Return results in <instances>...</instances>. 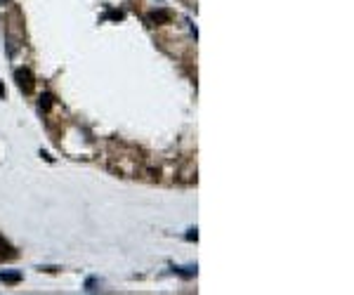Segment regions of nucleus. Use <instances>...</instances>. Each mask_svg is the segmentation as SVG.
Segmentation results:
<instances>
[{"mask_svg":"<svg viewBox=\"0 0 354 295\" xmlns=\"http://www.w3.org/2000/svg\"><path fill=\"white\" fill-rule=\"evenodd\" d=\"M14 78H17V85L22 87L24 92H33V85H36V81H33V74L29 71V69H19V71L14 74Z\"/></svg>","mask_w":354,"mask_h":295,"instance_id":"nucleus-1","label":"nucleus"},{"mask_svg":"<svg viewBox=\"0 0 354 295\" xmlns=\"http://www.w3.org/2000/svg\"><path fill=\"white\" fill-rule=\"evenodd\" d=\"M172 19V14L168 10H154L149 12V21L154 24V26H161V24H168V21Z\"/></svg>","mask_w":354,"mask_h":295,"instance_id":"nucleus-2","label":"nucleus"},{"mask_svg":"<svg viewBox=\"0 0 354 295\" xmlns=\"http://www.w3.org/2000/svg\"><path fill=\"white\" fill-rule=\"evenodd\" d=\"M0 281H2V284H19V281H22V274H19V272H0Z\"/></svg>","mask_w":354,"mask_h":295,"instance_id":"nucleus-3","label":"nucleus"},{"mask_svg":"<svg viewBox=\"0 0 354 295\" xmlns=\"http://www.w3.org/2000/svg\"><path fill=\"white\" fill-rule=\"evenodd\" d=\"M14 255V251H12V246L2 236H0V257H12Z\"/></svg>","mask_w":354,"mask_h":295,"instance_id":"nucleus-4","label":"nucleus"},{"mask_svg":"<svg viewBox=\"0 0 354 295\" xmlns=\"http://www.w3.org/2000/svg\"><path fill=\"white\" fill-rule=\"evenodd\" d=\"M50 106H52V95H47V92H45V95L40 97V109H43V111H47Z\"/></svg>","mask_w":354,"mask_h":295,"instance_id":"nucleus-5","label":"nucleus"},{"mask_svg":"<svg viewBox=\"0 0 354 295\" xmlns=\"http://www.w3.org/2000/svg\"><path fill=\"white\" fill-rule=\"evenodd\" d=\"M109 19H123V12H109Z\"/></svg>","mask_w":354,"mask_h":295,"instance_id":"nucleus-6","label":"nucleus"},{"mask_svg":"<svg viewBox=\"0 0 354 295\" xmlns=\"http://www.w3.org/2000/svg\"><path fill=\"white\" fill-rule=\"evenodd\" d=\"M196 236H198V234H196V229H192V232L187 234V239H189V241H196Z\"/></svg>","mask_w":354,"mask_h":295,"instance_id":"nucleus-7","label":"nucleus"},{"mask_svg":"<svg viewBox=\"0 0 354 295\" xmlns=\"http://www.w3.org/2000/svg\"><path fill=\"white\" fill-rule=\"evenodd\" d=\"M7 2H10V0H0V7H5V5H7Z\"/></svg>","mask_w":354,"mask_h":295,"instance_id":"nucleus-8","label":"nucleus"}]
</instances>
